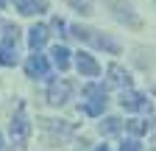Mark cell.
<instances>
[{
    "label": "cell",
    "mask_w": 156,
    "mask_h": 151,
    "mask_svg": "<svg viewBox=\"0 0 156 151\" xmlns=\"http://www.w3.org/2000/svg\"><path fill=\"white\" fill-rule=\"evenodd\" d=\"M70 92H73V84L67 79H56L50 87H48V104L50 106H64L70 101Z\"/></svg>",
    "instance_id": "277c9868"
},
{
    "label": "cell",
    "mask_w": 156,
    "mask_h": 151,
    "mask_svg": "<svg viewBox=\"0 0 156 151\" xmlns=\"http://www.w3.org/2000/svg\"><path fill=\"white\" fill-rule=\"evenodd\" d=\"M148 126H151V123H145V120H126V129L131 131V134H136V137H140V134H145V131H148Z\"/></svg>",
    "instance_id": "2e32d148"
},
{
    "label": "cell",
    "mask_w": 156,
    "mask_h": 151,
    "mask_svg": "<svg viewBox=\"0 0 156 151\" xmlns=\"http://www.w3.org/2000/svg\"><path fill=\"white\" fill-rule=\"evenodd\" d=\"M75 67H78V73H84V76H98V73H101V64H98L89 53H84V50L75 53Z\"/></svg>",
    "instance_id": "30bf717a"
},
{
    "label": "cell",
    "mask_w": 156,
    "mask_h": 151,
    "mask_svg": "<svg viewBox=\"0 0 156 151\" xmlns=\"http://www.w3.org/2000/svg\"><path fill=\"white\" fill-rule=\"evenodd\" d=\"M48 25H34L31 31H28V45H31V50L34 53H39V48H42L45 42H48Z\"/></svg>",
    "instance_id": "8fae6325"
},
{
    "label": "cell",
    "mask_w": 156,
    "mask_h": 151,
    "mask_svg": "<svg viewBox=\"0 0 156 151\" xmlns=\"http://www.w3.org/2000/svg\"><path fill=\"white\" fill-rule=\"evenodd\" d=\"M0 151H3V134H0Z\"/></svg>",
    "instance_id": "44dd1931"
},
{
    "label": "cell",
    "mask_w": 156,
    "mask_h": 151,
    "mask_svg": "<svg viewBox=\"0 0 156 151\" xmlns=\"http://www.w3.org/2000/svg\"><path fill=\"white\" fill-rule=\"evenodd\" d=\"M39 126H42L45 131H50V134L62 137V140L73 134V123H67V120H50V118H42V120H39Z\"/></svg>",
    "instance_id": "ba28073f"
},
{
    "label": "cell",
    "mask_w": 156,
    "mask_h": 151,
    "mask_svg": "<svg viewBox=\"0 0 156 151\" xmlns=\"http://www.w3.org/2000/svg\"><path fill=\"white\" fill-rule=\"evenodd\" d=\"M70 56H73V53H70L64 45H56V48H53V62H56L58 70H67V67H70Z\"/></svg>",
    "instance_id": "4fadbf2b"
},
{
    "label": "cell",
    "mask_w": 156,
    "mask_h": 151,
    "mask_svg": "<svg viewBox=\"0 0 156 151\" xmlns=\"http://www.w3.org/2000/svg\"><path fill=\"white\" fill-rule=\"evenodd\" d=\"M84 95L92 101V104H106V90L101 84H87L84 87Z\"/></svg>",
    "instance_id": "5bb4252c"
},
{
    "label": "cell",
    "mask_w": 156,
    "mask_h": 151,
    "mask_svg": "<svg viewBox=\"0 0 156 151\" xmlns=\"http://www.w3.org/2000/svg\"><path fill=\"white\" fill-rule=\"evenodd\" d=\"M153 3H156V0H153Z\"/></svg>",
    "instance_id": "603a6c76"
},
{
    "label": "cell",
    "mask_w": 156,
    "mask_h": 151,
    "mask_svg": "<svg viewBox=\"0 0 156 151\" xmlns=\"http://www.w3.org/2000/svg\"><path fill=\"white\" fill-rule=\"evenodd\" d=\"M120 151H142V145H140V140H123Z\"/></svg>",
    "instance_id": "ac0fdd59"
},
{
    "label": "cell",
    "mask_w": 156,
    "mask_h": 151,
    "mask_svg": "<svg viewBox=\"0 0 156 151\" xmlns=\"http://www.w3.org/2000/svg\"><path fill=\"white\" fill-rule=\"evenodd\" d=\"M106 76H109V81H112L114 87H120L123 92H126V90H131V76H128V73H126L120 64H109Z\"/></svg>",
    "instance_id": "9c48e42d"
},
{
    "label": "cell",
    "mask_w": 156,
    "mask_h": 151,
    "mask_svg": "<svg viewBox=\"0 0 156 151\" xmlns=\"http://www.w3.org/2000/svg\"><path fill=\"white\" fill-rule=\"evenodd\" d=\"M48 56L42 53H34L28 56V62H25V73H28V79H42V76H48Z\"/></svg>",
    "instance_id": "52a82bcc"
},
{
    "label": "cell",
    "mask_w": 156,
    "mask_h": 151,
    "mask_svg": "<svg viewBox=\"0 0 156 151\" xmlns=\"http://www.w3.org/2000/svg\"><path fill=\"white\" fill-rule=\"evenodd\" d=\"M151 151H156V137H153V145H151Z\"/></svg>",
    "instance_id": "d6986e66"
},
{
    "label": "cell",
    "mask_w": 156,
    "mask_h": 151,
    "mask_svg": "<svg viewBox=\"0 0 156 151\" xmlns=\"http://www.w3.org/2000/svg\"><path fill=\"white\" fill-rule=\"evenodd\" d=\"M112 11H114V17L120 23H126V25H131V28H142V20L134 14V9L131 6H126V3H117V0H112Z\"/></svg>",
    "instance_id": "8992f818"
},
{
    "label": "cell",
    "mask_w": 156,
    "mask_h": 151,
    "mask_svg": "<svg viewBox=\"0 0 156 151\" xmlns=\"http://www.w3.org/2000/svg\"><path fill=\"white\" fill-rule=\"evenodd\" d=\"M3 31H6V36L0 39V64L3 67H14L17 62H20V56H17V39H20V31H17V25H3Z\"/></svg>",
    "instance_id": "7a4b0ae2"
},
{
    "label": "cell",
    "mask_w": 156,
    "mask_h": 151,
    "mask_svg": "<svg viewBox=\"0 0 156 151\" xmlns=\"http://www.w3.org/2000/svg\"><path fill=\"white\" fill-rule=\"evenodd\" d=\"M14 9L20 11V14H25V17H34V14H39L45 9V0H14Z\"/></svg>",
    "instance_id": "7c38bea8"
},
{
    "label": "cell",
    "mask_w": 156,
    "mask_h": 151,
    "mask_svg": "<svg viewBox=\"0 0 156 151\" xmlns=\"http://www.w3.org/2000/svg\"><path fill=\"white\" fill-rule=\"evenodd\" d=\"M98 151H109V148H106V145H101V148H98Z\"/></svg>",
    "instance_id": "7402d4cb"
},
{
    "label": "cell",
    "mask_w": 156,
    "mask_h": 151,
    "mask_svg": "<svg viewBox=\"0 0 156 151\" xmlns=\"http://www.w3.org/2000/svg\"><path fill=\"white\" fill-rule=\"evenodd\" d=\"M6 3H9V0H0V9H3V6H6Z\"/></svg>",
    "instance_id": "ffe728a7"
},
{
    "label": "cell",
    "mask_w": 156,
    "mask_h": 151,
    "mask_svg": "<svg viewBox=\"0 0 156 151\" xmlns=\"http://www.w3.org/2000/svg\"><path fill=\"white\" fill-rule=\"evenodd\" d=\"M28 134H31V123L25 118V104L17 106V115L11 120V143L17 145V151H25V143H28Z\"/></svg>",
    "instance_id": "3957f363"
},
{
    "label": "cell",
    "mask_w": 156,
    "mask_h": 151,
    "mask_svg": "<svg viewBox=\"0 0 156 151\" xmlns=\"http://www.w3.org/2000/svg\"><path fill=\"white\" fill-rule=\"evenodd\" d=\"M126 123L120 120V118H106L103 123H101V134H117Z\"/></svg>",
    "instance_id": "9a60e30c"
},
{
    "label": "cell",
    "mask_w": 156,
    "mask_h": 151,
    "mask_svg": "<svg viewBox=\"0 0 156 151\" xmlns=\"http://www.w3.org/2000/svg\"><path fill=\"white\" fill-rule=\"evenodd\" d=\"M70 36H75V39H81V42H89V45L101 48V50H109V53H120V45H117L112 36H106V34H101V31H95V28L73 25V28H70Z\"/></svg>",
    "instance_id": "6da1fadb"
},
{
    "label": "cell",
    "mask_w": 156,
    "mask_h": 151,
    "mask_svg": "<svg viewBox=\"0 0 156 151\" xmlns=\"http://www.w3.org/2000/svg\"><path fill=\"white\" fill-rule=\"evenodd\" d=\"M73 9H78L81 14H92V0H67Z\"/></svg>",
    "instance_id": "e0dca14e"
},
{
    "label": "cell",
    "mask_w": 156,
    "mask_h": 151,
    "mask_svg": "<svg viewBox=\"0 0 156 151\" xmlns=\"http://www.w3.org/2000/svg\"><path fill=\"white\" fill-rule=\"evenodd\" d=\"M120 104H123V109H128V112H151L148 95L134 92V90H126V92H123V95H120Z\"/></svg>",
    "instance_id": "5b68a950"
}]
</instances>
